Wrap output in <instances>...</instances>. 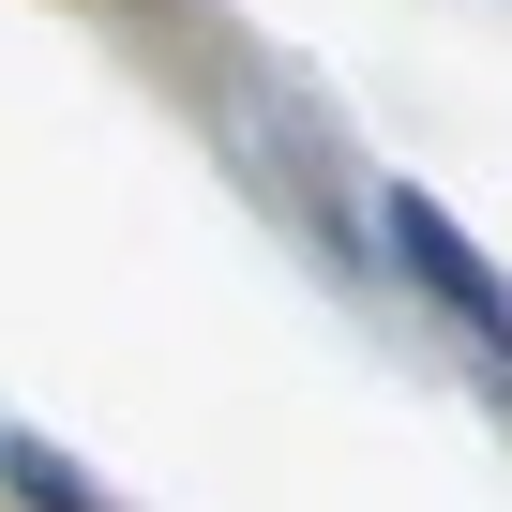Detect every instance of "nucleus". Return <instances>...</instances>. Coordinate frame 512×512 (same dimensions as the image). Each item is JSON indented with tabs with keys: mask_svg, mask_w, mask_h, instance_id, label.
<instances>
[{
	"mask_svg": "<svg viewBox=\"0 0 512 512\" xmlns=\"http://www.w3.org/2000/svg\"><path fill=\"white\" fill-rule=\"evenodd\" d=\"M392 241H407V272H422V287H437V302H452V317H467V332L512 362V287L482 272V256H467L452 226H437V196H392Z\"/></svg>",
	"mask_w": 512,
	"mask_h": 512,
	"instance_id": "f257e3e1",
	"label": "nucleus"
},
{
	"mask_svg": "<svg viewBox=\"0 0 512 512\" xmlns=\"http://www.w3.org/2000/svg\"><path fill=\"white\" fill-rule=\"evenodd\" d=\"M0 482H16L31 512H106V497H91V482H76L61 452H31V437H16V452H0Z\"/></svg>",
	"mask_w": 512,
	"mask_h": 512,
	"instance_id": "f03ea898",
	"label": "nucleus"
}]
</instances>
